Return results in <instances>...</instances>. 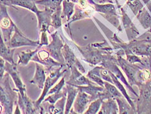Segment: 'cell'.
<instances>
[{"label": "cell", "mask_w": 151, "mask_h": 114, "mask_svg": "<svg viewBox=\"0 0 151 114\" xmlns=\"http://www.w3.org/2000/svg\"><path fill=\"white\" fill-rule=\"evenodd\" d=\"M9 74L6 73L1 80V104L2 113H12L13 106L16 100L18 99V93L16 89H12L10 85Z\"/></svg>", "instance_id": "cell-1"}, {"label": "cell", "mask_w": 151, "mask_h": 114, "mask_svg": "<svg viewBox=\"0 0 151 114\" xmlns=\"http://www.w3.org/2000/svg\"><path fill=\"white\" fill-rule=\"evenodd\" d=\"M64 66L65 65H62V66L58 67V68H55V69H53L52 71L50 72V74H49V76L46 78V80H45L43 91H42L41 96L37 100L34 101L35 106L36 107H37L38 113H45V112H44V109L41 107L40 104L42 102H43V100L45 99V96H46L48 94L49 91L51 89V87L53 86V85L56 82H57L59 78L63 76L64 73H66V72L68 71L66 69H65V70L61 72L62 68H63Z\"/></svg>", "instance_id": "cell-2"}, {"label": "cell", "mask_w": 151, "mask_h": 114, "mask_svg": "<svg viewBox=\"0 0 151 114\" xmlns=\"http://www.w3.org/2000/svg\"><path fill=\"white\" fill-rule=\"evenodd\" d=\"M0 23H1V35L3 36V40L5 43L11 40L12 33L14 32L16 24L11 20L7 12V6L1 4L0 7Z\"/></svg>", "instance_id": "cell-3"}, {"label": "cell", "mask_w": 151, "mask_h": 114, "mask_svg": "<svg viewBox=\"0 0 151 114\" xmlns=\"http://www.w3.org/2000/svg\"><path fill=\"white\" fill-rule=\"evenodd\" d=\"M52 42L50 44L45 46V49L47 50L51 56L55 60L63 65H65L63 55L62 53V48L64 47L63 42L61 40L58 31H56L51 35Z\"/></svg>", "instance_id": "cell-4"}, {"label": "cell", "mask_w": 151, "mask_h": 114, "mask_svg": "<svg viewBox=\"0 0 151 114\" xmlns=\"http://www.w3.org/2000/svg\"><path fill=\"white\" fill-rule=\"evenodd\" d=\"M7 46L11 48H16L25 46H30L38 47L40 44L39 41H32L28 38L27 37L23 34V33L19 30V29L16 26L14 35H12L11 40L7 43H6Z\"/></svg>", "instance_id": "cell-5"}, {"label": "cell", "mask_w": 151, "mask_h": 114, "mask_svg": "<svg viewBox=\"0 0 151 114\" xmlns=\"http://www.w3.org/2000/svg\"><path fill=\"white\" fill-rule=\"evenodd\" d=\"M32 61H35V63H40L42 65L47 68V71L51 70L52 67H60L62 65H63L59 62L55 60L52 58L49 52L45 50V49H39V50L37 52V53L36 54L34 57L32 59Z\"/></svg>", "instance_id": "cell-6"}, {"label": "cell", "mask_w": 151, "mask_h": 114, "mask_svg": "<svg viewBox=\"0 0 151 114\" xmlns=\"http://www.w3.org/2000/svg\"><path fill=\"white\" fill-rule=\"evenodd\" d=\"M55 11L51 9L45 7L43 11H39L36 13L38 19V28L40 33L47 32L49 28L51 26V16Z\"/></svg>", "instance_id": "cell-7"}, {"label": "cell", "mask_w": 151, "mask_h": 114, "mask_svg": "<svg viewBox=\"0 0 151 114\" xmlns=\"http://www.w3.org/2000/svg\"><path fill=\"white\" fill-rule=\"evenodd\" d=\"M119 66L122 68L124 73L129 80V84L130 85H137L139 86L140 83L137 80L136 76L137 73L139 70L138 68H136L132 65V63H129L127 61L123 60L121 57H118L117 61Z\"/></svg>", "instance_id": "cell-8"}, {"label": "cell", "mask_w": 151, "mask_h": 114, "mask_svg": "<svg viewBox=\"0 0 151 114\" xmlns=\"http://www.w3.org/2000/svg\"><path fill=\"white\" fill-rule=\"evenodd\" d=\"M70 69L71 70V74L69 78V80L66 81L67 84H70L72 86H90V85H96V83L93 82L88 77H85L83 73L78 69L76 66H72Z\"/></svg>", "instance_id": "cell-9"}, {"label": "cell", "mask_w": 151, "mask_h": 114, "mask_svg": "<svg viewBox=\"0 0 151 114\" xmlns=\"http://www.w3.org/2000/svg\"><path fill=\"white\" fill-rule=\"evenodd\" d=\"M62 53L64 58L65 65L68 67V68H70L72 66L75 65L83 74L86 73L83 66L80 63V61H78L77 57L75 56L71 48L67 44H65L64 45V47L62 48Z\"/></svg>", "instance_id": "cell-10"}, {"label": "cell", "mask_w": 151, "mask_h": 114, "mask_svg": "<svg viewBox=\"0 0 151 114\" xmlns=\"http://www.w3.org/2000/svg\"><path fill=\"white\" fill-rule=\"evenodd\" d=\"M5 71L6 73H8L12 78L16 87V89L18 90V92L21 93L26 92L25 85L23 83L22 80H21L19 73L17 69V65H16V63L12 64L8 61H6Z\"/></svg>", "instance_id": "cell-11"}, {"label": "cell", "mask_w": 151, "mask_h": 114, "mask_svg": "<svg viewBox=\"0 0 151 114\" xmlns=\"http://www.w3.org/2000/svg\"><path fill=\"white\" fill-rule=\"evenodd\" d=\"M18 103L19 108L22 110V113L26 114H32V113H38L37 107L35 106L34 101L31 100L28 96L25 93L18 92Z\"/></svg>", "instance_id": "cell-12"}, {"label": "cell", "mask_w": 151, "mask_h": 114, "mask_svg": "<svg viewBox=\"0 0 151 114\" xmlns=\"http://www.w3.org/2000/svg\"><path fill=\"white\" fill-rule=\"evenodd\" d=\"M91 101L90 95L83 91H78L73 104L75 113H83L88 103Z\"/></svg>", "instance_id": "cell-13"}, {"label": "cell", "mask_w": 151, "mask_h": 114, "mask_svg": "<svg viewBox=\"0 0 151 114\" xmlns=\"http://www.w3.org/2000/svg\"><path fill=\"white\" fill-rule=\"evenodd\" d=\"M46 70L42 66L41 64L39 65L38 63H36V70L34 77L30 81V83L36 85L40 89H43L44 84L46 80L45 76H46Z\"/></svg>", "instance_id": "cell-14"}, {"label": "cell", "mask_w": 151, "mask_h": 114, "mask_svg": "<svg viewBox=\"0 0 151 114\" xmlns=\"http://www.w3.org/2000/svg\"><path fill=\"white\" fill-rule=\"evenodd\" d=\"M6 6H18L25 8L36 14L39 9L36 3V0H8L5 4Z\"/></svg>", "instance_id": "cell-15"}, {"label": "cell", "mask_w": 151, "mask_h": 114, "mask_svg": "<svg viewBox=\"0 0 151 114\" xmlns=\"http://www.w3.org/2000/svg\"><path fill=\"white\" fill-rule=\"evenodd\" d=\"M76 87L78 91H83L88 93L91 96V100L93 101L101 97L102 91L104 90V87H99L96 85H90V86H74Z\"/></svg>", "instance_id": "cell-16"}, {"label": "cell", "mask_w": 151, "mask_h": 114, "mask_svg": "<svg viewBox=\"0 0 151 114\" xmlns=\"http://www.w3.org/2000/svg\"><path fill=\"white\" fill-rule=\"evenodd\" d=\"M65 87H66L67 90V99L66 103H65L64 113L68 114L70 113L71 107L73 105L75 100L78 93V89L75 86L70 84H67Z\"/></svg>", "instance_id": "cell-17"}, {"label": "cell", "mask_w": 151, "mask_h": 114, "mask_svg": "<svg viewBox=\"0 0 151 114\" xmlns=\"http://www.w3.org/2000/svg\"><path fill=\"white\" fill-rule=\"evenodd\" d=\"M115 98H110L103 100L99 114H116L118 113V107Z\"/></svg>", "instance_id": "cell-18"}, {"label": "cell", "mask_w": 151, "mask_h": 114, "mask_svg": "<svg viewBox=\"0 0 151 114\" xmlns=\"http://www.w3.org/2000/svg\"><path fill=\"white\" fill-rule=\"evenodd\" d=\"M120 9L123 16V22L124 26L126 29L128 37H129L130 40H131V39L135 38L139 34V32L137 30L134 25L132 24V22H131L129 16H127L125 12L124 11V10L121 7H120Z\"/></svg>", "instance_id": "cell-19"}, {"label": "cell", "mask_w": 151, "mask_h": 114, "mask_svg": "<svg viewBox=\"0 0 151 114\" xmlns=\"http://www.w3.org/2000/svg\"><path fill=\"white\" fill-rule=\"evenodd\" d=\"M0 54L1 57L4 59L6 61L9 62L12 64H14L15 62L13 60V55H14L15 48H11L7 46L5 42L3 40L2 35H1V43H0Z\"/></svg>", "instance_id": "cell-20"}, {"label": "cell", "mask_w": 151, "mask_h": 114, "mask_svg": "<svg viewBox=\"0 0 151 114\" xmlns=\"http://www.w3.org/2000/svg\"><path fill=\"white\" fill-rule=\"evenodd\" d=\"M65 97L66 96H64L53 104H50L48 108V113L52 114L64 113V107H65V103H66V97Z\"/></svg>", "instance_id": "cell-21"}, {"label": "cell", "mask_w": 151, "mask_h": 114, "mask_svg": "<svg viewBox=\"0 0 151 114\" xmlns=\"http://www.w3.org/2000/svg\"><path fill=\"white\" fill-rule=\"evenodd\" d=\"M41 48L40 46H38L37 48L34 51L31 50H27V51H22L19 52L18 54V65H27L30 61H32V57L34 55L37 53V52L39 50V49Z\"/></svg>", "instance_id": "cell-22"}, {"label": "cell", "mask_w": 151, "mask_h": 114, "mask_svg": "<svg viewBox=\"0 0 151 114\" xmlns=\"http://www.w3.org/2000/svg\"><path fill=\"white\" fill-rule=\"evenodd\" d=\"M75 3L71 1L70 0H64L62 2L63 10L62 12V18H67V21H69L71 18L75 11Z\"/></svg>", "instance_id": "cell-23"}, {"label": "cell", "mask_w": 151, "mask_h": 114, "mask_svg": "<svg viewBox=\"0 0 151 114\" xmlns=\"http://www.w3.org/2000/svg\"><path fill=\"white\" fill-rule=\"evenodd\" d=\"M108 72H109V74H110L111 78H112L114 84L116 85V86L117 87V89L120 91V92L122 93V94L124 97V98H125V99L127 100L128 102H129V103L130 104V105L132 107V108L134 110L136 111V108H135V106H134V104L132 102V100H131V99L129 97V94H127V91H126L125 89H124V87H123V85L119 82V81L118 80V78L116 76H115L114 74L112 73V72H111L110 70H108Z\"/></svg>", "instance_id": "cell-24"}, {"label": "cell", "mask_w": 151, "mask_h": 114, "mask_svg": "<svg viewBox=\"0 0 151 114\" xmlns=\"http://www.w3.org/2000/svg\"><path fill=\"white\" fill-rule=\"evenodd\" d=\"M136 16L143 28L147 29L151 27V16L145 8L143 7Z\"/></svg>", "instance_id": "cell-25"}, {"label": "cell", "mask_w": 151, "mask_h": 114, "mask_svg": "<svg viewBox=\"0 0 151 114\" xmlns=\"http://www.w3.org/2000/svg\"><path fill=\"white\" fill-rule=\"evenodd\" d=\"M115 99L116 100L118 106H119V113H136V111L134 110L132 106H130L129 104H128L125 99H124L123 97H116Z\"/></svg>", "instance_id": "cell-26"}, {"label": "cell", "mask_w": 151, "mask_h": 114, "mask_svg": "<svg viewBox=\"0 0 151 114\" xmlns=\"http://www.w3.org/2000/svg\"><path fill=\"white\" fill-rule=\"evenodd\" d=\"M90 72L97 74V76L101 77L103 80L114 84L112 78H111L110 74H109L108 70H106L104 67H96V68H94L93 69L90 70Z\"/></svg>", "instance_id": "cell-27"}, {"label": "cell", "mask_w": 151, "mask_h": 114, "mask_svg": "<svg viewBox=\"0 0 151 114\" xmlns=\"http://www.w3.org/2000/svg\"><path fill=\"white\" fill-rule=\"evenodd\" d=\"M64 0H36V3L55 11L61 6V3Z\"/></svg>", "instance_id": "cell-28"}, {"label": "cell", "mask_w": 151, "mask_h": 114, "mask_svg": "<svg viewBox=\"0 0 151 114\" xmlns=\"http://www.w3.org/2000/svg\"><path fill=\"white\" fill-rule=\"evenodd\" d=\"M62 7H59L55 10L51 16V26L55 29H58L62 26Z\"/></svg>", "instance_id": "cell-29"}, {"label": "cell", "mask_w": 151, "mask_h": 114, "mask_svg": "<svg viewBox=\"0 0 151 114\" xmlns=\"http://www.w3.org/2000/svg\"><path fill=\"white\" fill-rule=\"evenodd\" d=\"M67 90H66V87H64L63 91H61L60 92H57V93H55L51 94H49V97L46 99H45L43 102H50L51 104H55L57 100H58L61 98L63 97L64 96H66L67 95Z\"/></svg>", "instance_id": "cell-30"}, {"label": "cell", "mask_w": 151, "mask_h": 114, "mask_svg": "<svg viewBox=\"0 0 151 114\" xmlns=\"http://www.w3.org/2000/svg\"><path fill=\"white\" fill-rule=\"evenodd\" d=\"M103 100H104L99 98V99H97L93 101H91V102L90 104L89 107H88V108L87 109L86 112H84V113H86V114L98 113L100 107L102 105V103H103Z\"/></svg>", "instance_id": "cell-31"}, {"label": "cell", "mask_w": 151, "mask_h": 114, "mask_svg": "<svg viewBox=\"0 0 151 114\" xmlns=\"http://www.w3.org/2000/svg\"><path fill=\"white\" fill-rule=\"evenodd\" d=\"M104 88L106 89L108 93H109L112 98H116V97H121L122 96V93L120 92L119 90H118L117 87H115L112 84H110L108 81H104Z\"/></svg>", "instance_id": "cell-32"}, {"label": "cell", "mask_w": 151, "mask_h": 114, "mask_svg": "<svg viewBox=\"0 0 151 114\" xmlns=\"http://www.w3.org/2000/svg\"><path fill=\"white\" fill-rule=\"evenodd\" d=\"M127 3L135 15L138 14L139 12L143 8V5L139 0H134L132 1H127Z\"/></svg>", "instance_id": "cell-33"}, {"label": "cell", "mask_w": 151, "mask_h": 114, "mask_svg": "<svg viewBox=\"0 0 151 114\" xmlns=\"http://www.w3.org/2000/svg\"><path fill=\"white\" fill-rule=\"evenodd\" d=\"M87 77L90 79L91 81H93V82H95L96 84L99 85L100 86L104 87V81L103 80V79L101 77H99V76H97V74H94L91 72H89L87 74Z\"/></svg>", "instance_id": "cell-34"}, {"label": "cell", "mask_w": 151, "mask_h": 114, "mask_svg": "<svg viewBox=\"0 0 151 114\" xmlns=\"http://www.w3.org/2000/svg\"><path fill=\"white\" fill-rule=\"evenodd\" d=\"M64 86H65V78H64V77H63L61 79V80L59 81V82L57 85H56L55 87L51 88V89L49 91L47 94H51L55 93L60 92V91H61L62 89H63Z\"/></svg>", "instance_id": "cell-35"}, {"label": "cell", "mask_w": 151, "mask_h": 114, "mask_svg": "<svg viewBox=\"0 0 151 114\" xmlns=\"http://www.w3.org/2000/svg\"><path fill=\"white\" fill-rule=\"evenodd\" d=\"M127 61L129 62L130 63L134 64L135 63H139L143 64L142 60H141L138 57L136 56L135 55L129 54H127Z\"/></svg>", "instance_id": "cell-36"}, {"label": "cell", "mask_w": 151, "mask_h": 114, "mask_svg": "<svg viewBox=\"0 0 151 114\" xmlns=\"http://www.w3.org/2000/svg\"><path fill=\"white\" fill-rule=\"evenodd\" d=\"M41 33V39L40 41V44L38 46H40V48H42L43 46H47L49 44L48 38L46 32H42Z\"/></svg>", "instance_id": "cell-37"}, {"label": "cell", "mask_w": 151, "mask_h": 114, "mask_svg": "<svg viewBox=\"0 0 151 114\" xmlns=\"http://www.w3.org/2000/svg\"><path fill=\"white\" fill-rule=\"evenodd\" d=\"M5 60L1 57V60H0V77H1V80L5 75L4 73L5 72Z\"/></svg>", "instance_id": "cell-38"}, {"label": "cell", "mask_w": 151, "mask_h": 114, "mask_svg": "<svg viewBox=\"0 0 151 114\" xmlns=\"http://www.w3.org/2000/svg\"><path fill=\"white\" fill-rule=\"evenodd\" d=\"M144 3H145L147 7H148L149 11L151 12V1L150 0H143Z\"/></svg>", "instance_id": "cell-39"}, {"label": "cell", "mask_w": 151, "mask_h": 114, "mask_svg": "<svg viewBox=\"0 0 151 114\" xmlns=\"http://www.w3.org/2000/svg\"><path fill=\"white\" fill-rule=\"evenodd\" d=\"M19 105L18 104L17 106H16V112H14V113H21V112L20 111H19Z\"/></svg>", "instance_id": "cell-40"}, {"label": "cell", "mask_w": 151, "mask_h": 114, "mask_svg": "<svg viewBox=\"0 0 151 114\" xmlns=\"http://www.w3.org/2000/svg\"><path fill=\"white\" fill-rule=\"evenodd\" d=\"M8 0H1V4H3V5H5V3H6V2Z\"/></svg>", "instance_id": "cell-41"}, {"label": "cell", "mask_w": 151, "mask_h": 114, "mask_svg": "<svg viewBox=\"0 0 151 114\" xmlns=\"http://www.w3.org/2000/svg\"><path fill=\"white\" fill-rule=\"evenodd\" d=\"M70 1H72V2L75 3H77L78 2V0H70Z\"/></svg>", "instance_id": "cell-42"}, {"label": "cell", "mask_w": 151, "mask_h": 114, "mask_svg": "<svg viewBox=\"0 0 151 114\" xmlns=\"http://www.w3.org/2000/svg\"><path fill=\"white\" fill-rule=\"evenodd\" d=\"M134 0H128V1H132Z\"/></svg>", "instance_id": "cell-43"}]
</instances>
